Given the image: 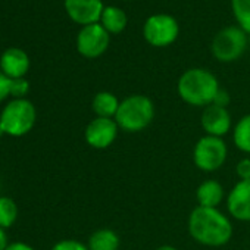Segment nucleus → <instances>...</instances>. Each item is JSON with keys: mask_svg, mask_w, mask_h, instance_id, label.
Wrapping results in <instances>:
<instances>
[{"mask_svg": "<svg viewBox=\"0 0 250 250\" xmlns=\"http://www.w3.org/2000/svg\"><path fill=\"white\" fill-rule=\"evenodd\" d=\"M188 232L199 244L221 247L231 240L232 224L218 208L197 206L188 216Z\"/></svg>", "mask_w": 250, "mask_h": 250, "instance_id": "nucleus-1", "label": "nucleus"}, {"mask_svg": "<svg viewBox=\"0 0 250 250\" xmlns=\"http://www.w3.org/2000/svg\"><path fill=\"white\" fill-rule=\"evenodd\" d=\"M219 83L216 77L203 68L187 69L178 80V94L190 106L206 107L213 103L218 91Z\"/></svg>", "mask_w": 250, "mask_h": 250, "instance_id": "nucleus-2", "label": "nucleus"}, {"mask_svg": "<svg viewBox=\"0 0 250 250\" xmlns=\"http://www.w3.org/2000/svg\"><path fill=\"white\" fill-rule=\"evenodd\" d=\"M155 119V103L143 94H133L121 100L115 121L125 133H140Z\"/></svg>", "mask_w": 250, "mask_h": 250, "instance_id": "nucleus-3", "label": "nucleus"}, {"mask_svg": "<svg viewBox=\"0 0 250 250\" xmlns=\"http://www.w3.org/2000/svg\"><path fill=\"white\" fill-rule=\"evenodd\" d=\"M37 122V109L28 99H11L0 112V127L5 136L24 137Z\"/></svg>", "mask_w": 250, "mask_h": 250, "instance_id": "nucleus-4", "label": "nucleus"}, {"mask_svg": "<svg viewBox=\"0 0 250 250\" xmlns=\"http://www.w3.org/2000/svg\"><path fill=\"white\" fill-rule=\"evenodd\" d=\"M247 34L238 25H231L216 33V36L212 40L210 49L215 59L228 63L241 58V55L247 49Z\"/></svg>", "mask_w": 250, "mask_h": 250, "instance_id": "nucleus-5", "label": "nucleus"}, {"mask_svg": "<svg viewBox=\"0 0 250 250\" xmlns=\"http://www.w3.org/2000/svg\"><path fill=\"white\" fill-rule=\"evenodd\" d=\"M228 147L219 137L203 136L193 149L194 165L203 172H215L221 169L227 161Z\"/></svg>", "mask_w": 250, "mask_h": 250, "instance_id": "nucleus-6", "label": "nucleus"}, {"mask_svg": "<svg viewBox=\"0 0 250 250\" xmlns=\"http://www.w3.org/2000/svg\"><path fill=\"white\" fill-rule=\"evenodd\" d=\"M180 34L178 21L168 14H156L146 20L143 37L153 47H167L172 44Z\"/></svg>", "mask_w": 250, "mask_h": 250, "instance_id": "nucleus-7", "label": "nucleus"}, {"mask_svg": "<svg viewBox=\"0 0 250 250\" xmlns=\"http://www.w3.org/2000/svg\"><path fill=\"white\" fill-rule=\"evenodd\" d=\"M110 43V34L102 27L100 22L90 24L81 28L77 36V50L87 59H96L102 56Z\"/></svg>", "mask_w": 250, "mask_h": 250, "instance_id": "nucleus-8", "label": "nucleus"}, {"mask_svg": "<svg viewBox=\"0 0 250 250\" xmlns=\"http://www.w3.org/2000/svg\"><path fill=\"white\" fill-rule=\"evenodd\" d=\"M119 133V127L112 118H99L96 116L88 122L84 131L85 143L97 150L107 149L113 145Z\"/></svg>", "mask_w": 250, "mask_h": 250, "instance_id": "nucleus-9", "label": "nucleus"}, {"mask_svg": "<svg viewBox=\"0 0 250 250\" xmlns=\"http://www.w3.org/2000/svg\"><path fill=\"white\" fill-rule=\"evenodd\" d=\"M202 128L205 130L206 136L219 137L222 139L231 130V115L227 107H221L216 104H209L202 112Z\"/></svg>", "mask_w": 250, "mask_h": 250, "instance_id": "nucleus-10", "label": "nucleus"}, {"mask_svg": "<svg viewBox=\"0 0 250 250\" xmlns=\"http://www.w3.org/2000/svg\"><path fill=\"white\" fill-rule=\"evenodd\" d=\"M65 9L74 22L85 27L100 21L104 6L102 0H65Z\"/></svg>", "mask_w": 250, "mask_h": 250, "instance_id": "nucleus-11", "label": "nucleus"}, {"mask_svg": "<svg viewBox=\"0 0 250 250\" xmlns=\"http://www.w3.org/2000/svg\"><path fill=\"white\" fill-rule=\"evenodd\" d=\"M227 209L232 218L250 222V180L238 181L227 196Z\"/></svg>", "mask_w": 250, "mask_h": 250, "instance_id": "nucleus-12", "label": "nucleus"}, {"mask_svg": "<svg viewBox=\"0 0 250 250\" xmlns=\"http://www.w3.org/2000/svg\"><path fill=\"white\" fill-rule=\"evenodd\" d=\"M28 69H30V58L22 49L9 47L0 56V71L11 80L24 78Z\"/></svg>", "mask_w": 250, "mask_h": 250, "instance_id": "nucleus-13", "label": "nucleus"}, {"mask_svg": "<svg viewBox=\"0 0 250 250\" xmlns=\"http://www.w3.org/2000/svg\"><path fill=\"white\" fill-rule=\"evenodd\" d=\"M224 197V187L216 180H206L196 190V200L203 208H218Z\"/></svg>", "mask_w": 250, "mask_h": 250, "instance_id": "nucleus-14", "label": "nucleus"}, {"mask_svg": "<svg viewBox=\"0 0 250 250\" xmlns=\"http://www.w3.org/2000/svg\"><path fill=\"white\" fill-rule=\"evenodd\" d=\"M121 102L110 91H99L91 102V109L99 118H112L115 119Z\"/></svg>", "mask_w": 250, "mask_h": 250, "instance_id": "nucleus-15", "label": "nucleus"}, {"mask_svg": "<svg viewBox=\"0 0 250 250\" xmlns=\"http://www.w3.org/2000/svg\"><path fill=\"white\" fill-rule=\"evenodd\" d=\"M127 22H128L127 14L122 9L116 6H104L102 17H100V24L109 34L122 33L125 27H127Z\"/></svg>", "mask_w": 250, "mask_h": 250, "instance_id": "nucleus-16", "label": "nucleus"}, {"mask_svg": "<svg viewBox=\"0 0 250 250\" xmlns=\"http://www.w3.org/2000/svg\"><path fill=\"white\" fill-rule=\"evenodd\" d=\"M119 235L110 228H100L94 231L87 241L88 250H119Z\"/></svg>", "mask_w": 250, "mask_h": 250, "instance_id": "nucleus-17", "label": "nucleus"}, {"mask_svg": "<svg viewBox=\"0 0 250 250\" xmlns=\"http://www.w3.org/2000/svg\"><path fill=\"white\" fill-rule=\"evenodd\" d=\"M232 142L238 150L250 155V113L244 115L232 128Z\"/></svg>", "mask_w": 250, "mask_h": 250, "instance_id": "nucleus-18", "label": "nucleus"}, {"mask_svg": "<svg viewBox=\"0 0 250 250\" xmlns=\"http://www.w3.org/2000/svg\"><path fill=\"white\" fill-rule=\"evenodd\" d=\"M20 216V209L12 197L0 196V228L9 229L15 225Z\"/></svg>", "mask_w": 250, "mask_h": 250, "instance_id": "nucleus-19", "label": "nucleus"}, {"mask_svg": "<svg viewBox=\"0 0 250 250\" xmlns=\"http://www.w3.org/2000/svg\"><path fill=\"white\" fill-rule=\"evenodd\" d=\"M231 9L238 27L250 36V0H231Z\"/></svg>", "mask_w": 250, "mask_h": 250, "instance_id": "nucleus-20", "label": "nucleus"}, {"mask_svg": "<svg viewBox=\"0 0 250 250\" xmlns=\"http://www.w3.org/2000/svg\"><path fill=\"white\" fill-rule=\"evenodd\" d=\"M28 93H30V83L25 77L11 80V97L12 99H27Z\"/></svg>", "mask_w": 250, "mask_h": 250, "instance_id": "nucleus-21", "label": "nucleus"}, {"mask_svg": "<svg viewBox=\"0 0 250 250\" xmlns=\"http://www.w3.org/2000/svg\"><path fill=\"white\" fill-rule=\"evenodd\" d=\"M50 250H88V247H87V244H84L78 240L66 238V240H61V241L55 243Z\"/></svg>", "mask_w": 250, "mask_h": 250, "instance_id": "nucleus-22", "label": "nucleus"}, {"mask_svg": "<svg viewBox=\"0 0 250 250\" xmlns=\"http://www.w3.org/2000/svg\"><path fill=\"white\" fill-rule=\"evenodd\" d=\"M235 172H237V177L240 178V181L250 180V158L241 159L235 167Z\"/></svg>", "mask_w": 250, "mask_h": 250, "instance_id": "nucleus-23", "label": "nucleus"}, {"mask_svg": "<svg viewBox=\"0 0 250 250\" xmlns=\"http://www.w3.org/2000/svg\"><path fill=\"white\" fill-rule=\"evenodd\" d=\"M11 97V78L0 71V103Z\"/></svg>", "mask_w": 250, "mask_h": 250, "instance_id": "nucleus-24", "label": "nucleus"}, {"mask_svg": "<svg viewBox=\"0 0 250 250\" xmlns=\"http://www.w3.org/2000/svg\"><path fill=\"white\" fill-rule=\"evenodd\" d=\"M212 104H216V106H221V107H227L229 104V94L225 90L219 88V91H218V94H216V97H215Z\"/></svg>", "mask_w": 250, "mask_h": 250, "instance_id": "nucleus-25", "label": "nucleus"}, {"mask_svg": "<svg viewBox=\"0 0 250 250\" xmlns=\"http://www.w3.org/2000/svg\"><path fill=\"white\" fill-rule=\"evenodd\" d=\"M5 250H34V247L25 241H14V243H9Z\"/></svg>", "mask_w": 250, "mask_h": 250, "instance_id": "nucleus-26", "label": "nucleus"}, {"mask_svg": "<svg viewBox=\"0 0 250 250\" xmlns=\"http://www.w3.org/2000/svg\"><path fill=\"white\" fill-rule=\"evenodd\" d=\"M9 244V240H8V234H6V229L0 228V250H5Z\"/></svg>", "mask_w": 250, "mask_h": 250, "instance_id": "nucleus-27", "label": "nucleus"}, {"mask_svg": "<svg viewBox=\"0 0 250 250\" xmlns=\"http://www.w3.org/2000/svg\"><path fill=\"white\" fill-rule=\"evenodd\" d=\"M155 250H178V249H177V247H174V246H171V244H164V246L156 247Z\"/></svg>", "mask_w": 250, "mask_h": 250, "instance_id": "nucleus-28", "label": "nucleus"}, {"mask_svg": "<svg viewBox=\"0 0 250 250\" xmlns=\"http://www.w3.org/2000/svg\"><path fill=\"white\" fill-rule=\"evenodd\" d=\"M5 136V131H3V128L2 127H0V139H2Z\"/></svg>", "mask_w": 250, "mask_h": 250, "instance_id": "nucleus-29", "label": "nucleus"}]
</instances>
